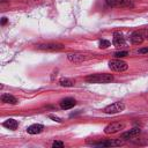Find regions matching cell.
<instances>
[{"mask_svg":"<svg viewBox=\"0 0 148 148\" xmlns=\"http://www.w3.org/2000/svg\"><path fill=\"white\" fill-rule=\"evenodd\" d=\"M59 83L60 86L62 87H73L74 86V81L72 79H68V77H62L59 80Z\"/></svg>","mask_w":148,"mask_h":148,"instance_id":"16","label":"cell"},{"mask_svg":"<svg viewBox=\"0 0 148 148\" xmlns=\"http://www.w3.org/2000/svg\"><path fill=\"white\" fill-rule=\"evenodd\" d=\"M0 99H1L2 103H5V104H12V105L17 104V102H18L16 97H14L13 95H9V94H2L1 97H0Z\"/></svg>","mask_w":148,"mask_h":148,"instance_id":"13","label":"cell"},{"mask_svg":"<svg viewBox=\"0 0 148 148\" xmlns=\"http://www.w3.org/2000/svg\"><path fill=\"white\" fill-rule=\"evenodd\" d=\"M37 49L44 51H58V50H62L64 45L59 43H45V44H38Z\"/></svg>","mask_w":148,"mask_h":148,"instance_id":"7","label":"cell"},{"mask_svg":"<svg viewBox=\"0 0 148 148\" xmlns=\"http://www.w3.org/2000/svg\"><path fill=\"white\" fill-rule=\"evenodd\" d=\"M49 118L52 119V120H54V121H57V123H61V121H62L61 118H59V117H57V116H54V114H49Z\"/></svg>","mask_w":148,"mask_h":148,"instance_id":"20","label":"cell"},{"mask_svg":"<svg viewBox=\"0 0 148 148\" xmlns=\"http://www.w3.org/2000/svg\"><path fill=\"white\" fill-rule=\"evenodd\" d=\"M43 130H44V126L42 124H32L27 127V132L29 134H39L43 132Z\"/></svg>","mask_w":148,"mask_h":148,"instance_id":"14","label":"cell"},{"mask_svg":"<svg viewBox=\"0 0 148 148\" xmlns=\"http://www.w3.org/2000/svg\"><path fill=\"white\" fill-rule=\"evenodd\" d=\"M75 104H76V101L74 98H71V97H67V98H64L60 101V108L62 110L72 109L73 106H75Z\"/></svg>","mask_w":148,"mask_h":148,"instance_id":"11","label":"cell"},{"mask_svg":"<svg viewBox=\"0 0 148 148\" xmlns=\"http://www.w3.org/2000/svg\"><path fill=\"white\" fill-rule=\"evenodd\" d=\"M125 109V104L123 102H114L110 105H108L104 109V112L108 114H114V113H119L121 111H124Z\"/></svg>","mask_w":148,"mask_h":148,"instance_id":"4","label":"cell"},{"mask_svg":"<svg viewBox=\"0 0 148 148\" xmlns=\"http://www.w3.org/2000/svg\"><path fill=\"white\" fill-rule=\"evenodd\" d=\"M139 134H140V128L134 127V128H132V130H130V131L124 132V133L120 135V139H121V140H130V139L136 138Z\"/></svg>","mask_w":148,"mask_h":148,"instance_id":"8","label":"cell"},{"mask_svg":"<svg viewBox=\"0 0 148 148\" xmlns=\"http://www.w3.org/2000/svg\"><path fill=\"white\" fill-rule=\"evenodd\" d=\"M5 127H7V128H9V130H12V131H14V130H16L17 128V126H18V123H17V120H15V119H13V118H9V119H7L6 121H3V124H2Z\"/></svg>","mask_w":148,"mask_h":148,"instance_id":"15","label":"cell"},{"mask_svg":"<svg viewBox=\"0 0 148 148\" xmlns=\"http://www.w3.org/2000/svg\"><path fill=\"white\" fill-rule=\"evenodd\" d=\"M6 1H8V0H1V2H6Z\"/></svg>","mask_w":148,"mask_h":148,"instance_id":"23","label":"cell"},{"mask_svg":"<svg viewBox=\"0 0 148 148\" xmlns=\"http://www.w3.org/2000/svg\"><path fill=\"white\" fill-rule=\"evenodd\" d=\"M109 67L114 72H124L128 68V65L124 60L117 58V59H113V60L109 61Z\"/></svg>","mask_w":148,"mask_h":148,"instance_id":"3","label":"cell"},{"mask_svg":"<svg viewBox=\"0 0 148 148\" xmlns=\"http://www.w3.org/2000/svg\"><path fill=\"white\" fill-rule=\"evenodd\" d=\"M124 127H125V124H124V123L113 121V123H111V124H109V125L105 126L104 133H105V134H114V133L121 131Z\"/></svg>","mask_w":148,"mask_h":148,"instance_id":"6","label":"cell"},{"mask_svg":"<svg viewBox=\"0 0 148 148\" xmlns=\"http://www.w3.org/2000/svg\"><path fill=\"white\" fill-rule=\"evenodd\" d=\"M111 45V43L109 42V40H106V39H101L99 40V47L101 49H106V47H109Z\"/></svg>","mask_w":148,"mask_h":148,"instance_id":"17","label":"cell"},{"mask_svg":"<svg viewBox=\"0 0 148 148\" xmlns=\"http://www.w3.org/2000/svg\"><path fill=\"white\" fill-rule=\"evenodd\" d=\"M113 80V76L111 74L102 73V74H90L86 76V81L89 83H109Z\"/></svg>","mask_w":148,"mask_h":148,"instance_id":"1","label":"cell"},{"mask_svg":"<svg viewBox=\"0 0 148 148\" xmlns=\"http://www.w3.org/2000/svg\"><path fill=\"white\" fill-rule=\"evenodd\" d=\"M7 22V20H6V17H2V21H1V24H5Z\"/></svg>","mask_w":148,"mask_h":148,"instance_id":"22","label":"cell"},{"mask_svg":"<svg viewBox=\"0 0 148 148\" xmlns=\"http://www.w3.org/2000/svg\"><path fill=\"white\" fill-rule=\"evenodd\" d=\"M112 44L116 46V47H121L125 45V39L123 37V35L120 32H114L113 34V40H112Z\"/></svg>","mask_w":148,"mask_h":148,"instance_id":"12","label":"cell"},{"mask_svg":"<svg viewBox=\"0 0 148 148\" xmlns=\"http://www.w3.org/2000/svg\"><path fill=\"white\" fill-rule=\"evenodd\" d=\"M147 37H148V29L143 28V29L133 31V32L131 34V36H130V39H131V43H132V44L139 45V44H141Z\"/></svg>","mask_w":148,"mask_h":148,"instance_id":"2","label":"cell"},{"mask_svg":"<svg viewBox=\"0 0 148 148\" xmlns=\"http://www.w3.org/2000/svg\"><path fill=\"white\" fill-rule=\"evenodd\" d=\"M64 146H65V143L62 141H53V143H52L53 148H62Z\"/></svg>","mask_w":148,"mask_h":148,"instance_id":"19","label":"cell"},{"mask_svg":"<svg viewBox=\"0 0 148 148\" xmlns=\"http://www.w3.org/2000/svg\"><path fill=\"white\" fill-rule=\"evenodd\" d=\"M109 7L113 8H125V7H133L132 0H105Z\"/></svg>","mask_w":148,"mask_h":148,"instance_id":"5","label":"cell"},{"mask_svg":"<svg viewBox=\"0 0 148 148\" xmlns=\"http://www.w3.org/2000/svg\"><path fill=\"white\" fill-rule=\"evenodd\" d=\"M67 58L69 61H72L74 64H79V62L84 61L88 57L86 54H82V53H69V54H67Z\"/></svg>","mask_w":148,"mask_h":148,"instance_id":"10","label":"cell"},{"mask_svg":"<svg viewBox=\"0 0 148 148\" xmlns=\"http://www.w3.org/2000/svg\"><path fill=\"white\" fill-rule=\"evenodd\" d=\"M138 53H141V54H145V53H148V47H143V49H139V50H138Z\"/></svg>","mask_w":148,"mask_h":148,"instance_id":"21","label":"cell"},{"mask_svg":"<svg viewBox=\"0 0 148 148\" xmlns=\"http://www.w3.org/2000/svg\"><path fill=\"white\" fill-rule=\"evenodd\" d=\"M126 56H128V52L127 51H119V52H116L114 53V57L116 58H124V57H126Z\"/></svg>","mask_w":148,"mask_h":148,"instance_id":"18","label":"cell"},{"mask_svg":"<svg viewBox=\"0 0 148 148\" xmlns=\"http://www.w3.org/2000/svg\"><path fill=\"white\" fill-rule=\"evenodd\" d=\"M94 146H98V147H117V146H121L123 145V140L117 139V140H106V141H101V142H96L92 143Z\"/></svg>","mask_w":148,"mask_h":148,"instance_id":"9","label":"cell"}]
</instances>
